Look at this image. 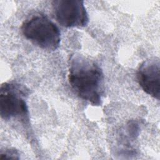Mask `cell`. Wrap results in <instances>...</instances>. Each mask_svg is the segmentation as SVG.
I'll return each mask as SVG.
<instances>
[{"label": "cell", "instance_id": "7a4b0ae2", "mask_svg": "<svg viewBox=\"0 0 160 160\" xmlns=\"http://www.w3.org/2000/svg\"><path fill=\"white\" fill-rule=\"evenodd\" d=\"M24 36L39 48L57 49L61 42V32L56 24L46 16L36 14L26 19L21 28Z\"/></svg>", "mask_w": 160, "mask_h": 160}, {"label": "cell", "instance_id": "3957f363", "mask_svg": "<svg viewBox=\"0 0 160 160\" xmlns=\"http://www.w3.org/2000/svg\"><path fill=\"white\" fill-rule=\"evenodd\" d=\"M28 89L16 82H4L0 89V115L6 121L18 120L29 122V111L26 99Z\"/></svg>", "mask_w": 160, "mask_h": 160}, {"label": "cell", "instance_id": "8992f818", "mask_svg": "<svg viewBox=\"0 0 160 160\" xmlns=\"http://www.w3.org/2000/svg\"><path fill=\"white\" fill-rule=\"evenodd\" d=\"M18 152L14 149H6L3 152L1 151L0 154V160L9 159H19Z\"/></svg>", "mask_w": 160, "mask_h": 160}, {"label": "cell", "instance_id": "277c9868", "mask_svg": "<svg viewBox=\"0 0 160 160\" xmlns=\"http://www.w3.org/2000/svg\"><path fill=\"white\" fill-rule=\"evenodd\" d=\"M52 6L56 21L64 27H84L89 22L83 1L55 0L52 2Z\"/></svg>", "mask_w": 160, "mask_h": 160}, {"label": "cell", "instance_id": "5b68a950", "mask_svg": "<svg viewBox=\"0 0 160 160\" xmlns=\"http://www.w3.org/2000/svg\"><path fill=\"white\" fill-rule=\"evenodd\" d=\"M138 83L148 95L159 100L160 97V61L158 58L144 61L137 72Z\"/></svg>", "mask_w": 160, "mask_h": 160}, {"label": "cell", "instance_id": "6da1fadb", "mask_svg": "<svg viewBox=\"0 0 160 160\" xmlns=\"http://www.w3.org/2000/svg\"><path fill=\"white\" fill-rule=\"evenodd\" d=\"M68 79L80 98L93 106L101 104L104 76L96 61L82 54H72L69 60Z\"/></svg>", "mask_w": 160, "mask_h": 160}]
</instances>
